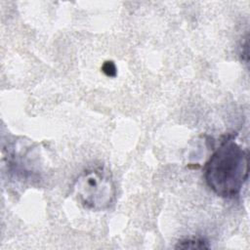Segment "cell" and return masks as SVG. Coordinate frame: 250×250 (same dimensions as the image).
I'll list each match as a JSON object with an SVG mask.
<instances>
[{
	"instance_id": "cell-1",
	"label": "cell",
	"mask_w": 250,
	"mask_h": 250,
	"mask_svg": "<svg viewBox=\"0 0 250 250\" xmlns=\"http://www.w3.org/2000/svg\"><path fill=\"white\" fill-rule=\"evenodd\" d=\"M248 152L227 139L206 162L205 181L217 195L232 198L239 194L248 179Z\"/></svg>"
},
{
	"instance_id": "cell-2",
	"label": "cell",
	"mask_w": 250,
	"mask_h": 250,
	"mask_svg": "<svg viewBox=\"0 0 250 250\" xmlns=\"http://www.w3.org/2000/svg\"><path fill=\"white\" fill-rule=\"evenodd\" d=\"M73 193L86 209L103 211L108 209L116 197V187L111 173L104 167L90 168L74 181Z\"/></svg>"
},
{
	"instance_id": "cell-3",
	"label": "cell",
	"mask_w": 250,
	"mask_h": 250,
	"mask_svg": "<svg viewBox=\"0 0 250 250\" xmlns=\"http://www.w3.org/2000/svg\"><path fill=\"white\" fill-rule=\"evenodd\" d=\"M176 248L181 249H205L209 248L208 242L202 238H195V237H189L185 238L178 242L176 245Z\"/></svg>"
},
{
	"instance_id": "cell-4",
	"label": "cell",
	"mask_w": 250,
	"mask_h": 250,
	"mask_svg": "<svg viewBox=\"0 0 250 250\" xmlns=\"http://www.w3.org/2000/svg\"><path fill=\"white\" fill-rule=\"evenodd\" d=\"M103 72L109 77H114L116 75V66L112 61H106L102 66Z\"/></svg>"
}]
</instances>
